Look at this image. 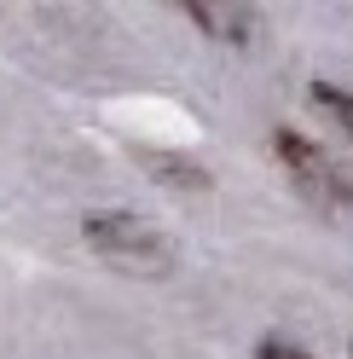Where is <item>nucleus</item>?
<instances>
[{"mask_svg":"<svg viewBox=\"0 0 353 359\" xmlns=\"http://www.w3.org/2000/svg\"><path fill=\"white\" fill-rule=\"evenodd\" d=\"M81 238H87V250H93L110 273L139 278V284H162V278H174V266H180L174 238H168L162 226H151V220L127 215V209L87 215V220H81Z\"/></svg>","mask_w":353,"mask_h":359,"instance_id":"nucleus-1","label":"nucleus"},{"mask_svg":"<svg viewBox=\"0 0 353 359\" xmlns=\"http://www.w3.org/2000/svg\"><path fill=\"white\" fill-rule=\"evenodd\" d=\"M134 163L157 180L162 191H180V197H203L209 186H214V174L203 168V163H191V156H180V151H151V145H134Z\"/></svg>","mask_w":353,"mask_h":359,"instance_id":"nucleus-4","label":"nucleus"},{"mask_svg":"<svg viewBox=\"0 0 353 359\" xmlns=\"http://www.w3.org/2000/svg\"><path fill=\"white\" fill-rule=\"evenodd\" d=\"M174 6H180L209 41H220V47H249L261 35V18H255L249 0H174Z\"/></svg>","mask_w":353,"mask_h":359,"instance_id":"nucleus-3","label":"nucleus"},{"mask_svg":"<svg viewBox=\"0 0 353 359\" xmlns=\"http://www.w3.org/2000/svg\"><path fill=\"white\" fill-rule=\"evenodd\" d=\"M255 359H313V353H307L301 342H284V336H267V342H261V353Z\"/></svg>","mask_w":353,"mask_h":359,"instance_id":"nucleus-6","label":"nucleus"},{"mask_svg":"<svg viewBox=\"0 0 353 359\" xmlns=\"http://www.w3.org/2000/svg\"><path fill=\"white\" fill-rule=\"evenodd\" d=\"M272 156L284 163L290 186L301 191V203L313 209L319 220L353 232V163H347V156L324 151V145H313V140H301V133H290V128L272 133Z\"/></svg>","mask_w":353,"mask_h":359,"instance_id":"nucleus-2","label":"nucleus"},{"mask_svg":"<svg viewBox=\"0 0 353 359\" xmlns=\"http://www.w3.org/2000/svg\"><path fill=\"white\" fill-rule=\"evenodd\" d=\"M307 93H313V104H319L342 133H353V93H347V87H336V81H313Z\"/></svg>","mask_w":353,"mask_h":359,"instance_id":"nucleus-5","label":"nucleus"}]
</instances>
